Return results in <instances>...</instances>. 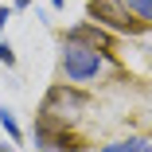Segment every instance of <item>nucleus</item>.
<instances>
[{
    "label": "nucleus",
    "mask_w": 152,
    "mask_h": 152,
    "mask_svg": "<svg viewBox=\"0 0 152 152\" xmlns=\"http://www.w3.org/2000/svg\"><path fill=\"white\" fill-rule=\"evenodd\" d=\"M0 129H4V133L12 137V144H20V140H23V129H20L16 113H12V109H4V105H0Z\"/></svg>",
    "instance_id": "nucleus-6"
},
{
    "label": "nucleus",
    "mask_w": 152,
    "mask_h": 152,
    "mask_svg": "<svg viewBox=\"0 0 152 152\" xmlns=\"http://www.w3.org/2000/svg\"><path fill=\"white\" fill-rule=\"evenodd\" d=\"M148 140L144 137H125V140H113V144H102V152H144Z\"/></svg>",
    "instance_id": "nucleus-5"
},
{
    "label": "nucleus",
    "mask_w": 152,
    "mask_h": 152,
    "mask_svg": "<svg viewBox=\"0 0 152 152\" xmlns=\"http://www.w3.org/2000/svg\"><path fill=\"white\" fill-rule=\"evenodd\" d=\"M78 109H86V94L70 82V86H55L51 94H47V102H43L39 113H51V117H58V121H66V117H74Z\"/></svg>",
    "instance_id": "nucleus-3"
},
{
    "label": "nucleus",
    "mask_w": 152,
    "mask_h": 152,
    "mask_svg": "<svg viewBox=\"0 0 152 152\" xmlns=\"http://www.w3.org/2000/svg\"><path fill=\"white\" fill-rule=\"evenodd\" d=\"M0 63H4V66H16V51H12L8 39H0Z\"/></svg>",
    "instance_id": "nucleus-8"
},
{
    "label": "nucleus",
    "mask_w": 152,
    "mask_h": 152,
    "mask_svg": "<svg viewBox=\"0 0 152 152\" xmlns=\"http://www.w3.org/2000/svg\"><path fill=\"white\" fill-rule=\"evenodd\" d=\"M0 152H8V148H0Z\"/></svg>",
    "instance_id": "nucleus-13"
},
{
    "label": "nucleus",
    "mask_w": 152,
    "mask_h": 152,
    "mask_svg": "<svg viewBox=\"0 0 152 152\" xmlns=\"http://www.w3.org/2000/svg\"><path fill=\"white\" fill-rule=\"evenodd\" d=\"M66 43H86V47H98V51H113V35L105 31L102 23H74L66 31Z\"/></svg>",
    "instance_id": "nucleus-4"
},
{
    "label": "nucleus",
    "mask_w": 152,
    "mask_h": 152,
    "mask_svg": "<svg viewBox=\"0 0 152 152\" xmlns=\"http://www.w3.org/2000/svg\"><path fill=\"white\" fill-rule=\"evenodd\" d=\"M63 78L66 82H74V86H82V82H94L98 74H102V66H105V58H102V51L98 47H86V43H63Z\"/></svg>",
    "instance_id": "nucleus-1"
},
{
    "label": "nucleus",
    "mask_w": 152,
    "mask_h": 152,
    "mask_svg": "<svg viewBox=\"0 0 152 152\" xmlns=\"http://www.w3.org/2000/svg\"><path fill=\"white\" fill-rule=\"evenodd\" d=\"M35 152H66V148H35Z\"/></svg>",
    "instance_id": "nucleus-10"
},
{
    "label": "nucleus",
    "mask_w": 152,
    "mask_h": 152,
    "mask_svg": "<svg viewBox=\"0 0 152 152\" xmlns=\"http://www.w3.org/2000/svg\"><path fill=\"white\" fill-rule=\"evenodd\" d=\"M27 4H31V0H16V8H27Z\"/></svg>",
    "instance_id": "nucleus-11"
},
{
    "label": "nucleus",
    "mask_w": 152,
    "mask_h": 152,
    "mask_svg": "<svg viewBox=\"0 0 152 152\" xmlns=\"http://www.w3.org/2000/svg\"><path fill=\"white\" fill-rule=\"evenodd\" d=\"M144 152H152V140H148V148H144Z\"/></svg>",
    "instance_id": "nucleus-12"
},
{
    "label": "nucleus",
    "mask_w": 152,
    "mask_h": 152,
    "mask_svg": "<svg viewBox=\"0 0 152 152\" xmlns=\"http://www.w3.org/2000/svg\"><path fill=\"white\" fill-rule=\"evenodd\" d=\"M86 12H90V20H94V23L109 27V31H125V35L144 31V20L125 4V0H90Z\"/></svg>",
    "instance_id": "nucleus-2"
},
{
    "label": "nucleus",
    "mask_w": 152,
    "mask_h": 152,
    "mask_svg": "<svg viewBox=\"0 0 152 152\" xmlns=\"http://www.w3.org/2000/svg\"><path fill=\"white\" fill-rule=\"evenodd\" d=\"M125 4H129V8L144 20V23H152V0H125Z\"/></svg>",
    "instance_id": "nucleus-7"
},
{
    "label": "nucleus",
    "mask_w": 152,
    "mask_h": 152,
    "mask_svg": "<svg viewBox=\"0 0 152 152\" xmlns=\"http://www.w3.org/2000/svg\"><path fill=\"white\" fill-rule=\"evenodd\" d=\"M8 16H12V12H8L4 4H0V31H4V23H8Z\"/></svg>",
    "instance_id": "nucleus-9"
}]
</instances>
